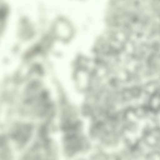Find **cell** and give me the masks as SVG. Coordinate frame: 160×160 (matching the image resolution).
<instances>
[{
    "instance_id": "cell-1",
    "label": "cell",
    "mask_w": 160,
    "mask_h": 160,
    "mask_svg": "<svg viewBox=\"0 0 160 160\" xmlns=\"http://www.w3.org/2000/svg\"><path fill=\"white\" fill-rule=\"evenodd\" d=\"M73 79L78 90L84 92L90 88L92 82V76L89 70L84 67H78L74 71Z\"/></svg>"
}]
</instances>
